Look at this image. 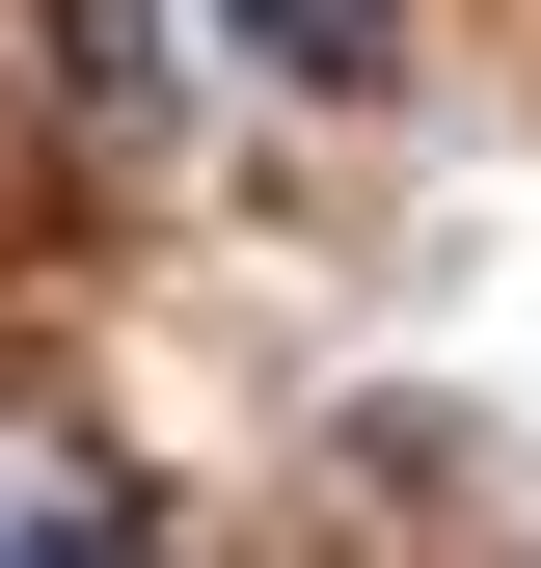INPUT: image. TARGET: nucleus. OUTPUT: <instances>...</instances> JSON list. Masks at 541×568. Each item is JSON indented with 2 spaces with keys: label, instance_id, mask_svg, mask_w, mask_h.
Instances as JSON below:
<instances>
[{
  "label": "nucleus",
  "instance_id": "1",
  "mask_svg": "<svg viewBox=\"0 0 541 568\" xmlns=\"http://www.w3.org/2000/svg\"><path fill=\"white\" fill-rule=\"evenodd\" d=\"M217 28L270 54V82H325V109H353V82H379V54H406V28H379V0H217Z\"/></svg>",
  "mask_w": 541,
  "mask_h": 568
}]
</instances>
